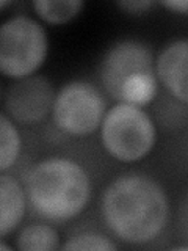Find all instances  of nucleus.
<instances>
[{
	"label": "nucleus",
	"instance_id": "f257e3e1",
	"mask_svg": "<svg viewBox=\"0 0 188 251\" xmlns=\"http://www.w3.org/2000/svg\"><path fill=\"white\" fill-rule=\"evenodd\" d=\"M100 214L110 234L125 245H147L164 232L171 201L152 176L130 171L110 182L100 200Z\"/></svg>",
	"mask_w": 188,
	"mask_h": 251
},
{
	"label": "nucleus",
	"instance_id": "f03ea898",
	"mask_svg": "<svg viewBox=\"0 0 188 251\" xmlns=\"http://www.w3.org/2000/svg\"><path fill=\"white\" fill-rule=\"evenodd\" d=\"M25 192L30 207L39 218L63 225L78 218L90 206L93 182L80 162L52 155L31 167Z\"/></svg>",
	"mask_w": 188,
	"mask_h": 251
},
{
	"label": "nucleus",
	"instance_id": "7ed1b4c3",
	"mask_svg": "<svg viewBox=\"0 0 188 251\" xmlns=\"http://www.w3.org/2000/svg\"><path fill=\"white\" fill-rule=\"evenodd\" d=\"M99 80L110 98L144 108L159 90L152 49L140 39L113 43L100 60Z\"/></svg>",
	"mask_w": 188,
	"mask_h": 251
},
{
	"label": "nucleus",
	"instance_id": "20e7f679",
	"mask_svg": "<svg viewBox=\"0 0 188 251\" xmlns=\"http://www.w3.org/2000/svg\"><path fill=\"white\" fill-rule=\"evenodd\" d=\"M100 143L112 159L135 163L152 152L157 143V126L144 108L116 102L102 121Z\"/></svg>",
	"mask_w": 188,
	"mask_h": 251
},
{
	"label": "nucleus",
	"instance_id": "39448f33",
	"mask_svg": "<svg viewBox=\"0 0 188 251\" xmlns=\"http://www.w3.org/2000/svg\"><path fill=\"white\" fill-rule=\"evenodd\" d=\"M49 52V39L38 19L14 14L0 25V71L10 80L38 73Z\"/></svg>",
	"mask_w": 188,
	"mask_h": 251
},
{
	"label": "nucleus",
	"instance_id": "423d86ee",
	"mask_svg": "<svg viewBox=\"0 0 188 251\" xmlns=\"http://www.w3.org/2000/svg\"><path fill=\"white\" fill-rule=\"evenodd\" d=\"M107 110V99L97 86L77 78L65 83L57 91L52 120L61 133L82 138L100 130Z\"/></svg>",
	"mask_w": 188,
	"mask_h": 251
},
{
	"label": "nucleus",
	"instance_id": "0eeeda50",
	"mask_svg": "<svg viewBox=\"0 0 188 251\" xmlns=\"http://www.w3.org/2000/svg\"><path fill=\"white\" fill-rule=\"evenodd\" d=\"M57 91L44 75L14 80L3 93V113L16 124L36 126L52 115Z\"/></svg>",
	"mask_w": 188,
	"mask_h": 251
},
{
	"label": "nucleus",
	"instance_id": "6e6552de",
	"mask_svg": "<svg viewBox=\"0 0 188 251\" xmlns=\"http://www.w3.org/2000/svg\"><path fill=\"white\" fill-rule=\"evenodd\" d=\"M155 73L172 98L188 105V38L168 43L155 57Z\"/></svg>",
	"mask_w": 188,
	"mask_h": 251
},
{
	"label": "nucleus",
	"instance_id": "1a4fd4ad",
	"mask_svg": "<svg viewBox=\"0 0 188 251\" xmlns=\"http://www.w3.org/2000/svg\"><path fill=\"white\" fill-rule=\"evenodd\" d=\"M27 192L13 175H0V237L13 234L21 226L27 209Z\"/></svg>",
	"mask_w": 188,
	"mask_h": 251
},
{
	"label": "nucleus",
	"instance_id": "9d476101",
	"mask_svg": "<svg viewBox=\"0 0 188 251\" xmlns=\"http://www.w3.org/2000/svg\"><path fill=\"white\" fill-rule=\"evenodd\" d=\"M16 248L21 251H53L61 248L60 234L49 222H33L22 226L16 235Z\"/></svg>",
	"mask_w": 188,
	"mask_h": 251
},
{
	"label": "nucleus",
	"instance_id": "9b49d317",
	"mask_svg": "<svg viewBox=\"0 0 188 251\" xmlns=\"http://www.w3.org/2000/svg\"><path fill=\"white\" fill-rule=\"evenodd\" d=\"M82 0H33L31 8L39 21L49 25H65L82 13Z\"/></svg>",
	"mask_w": 188,
	"mask_h": 251
},
{
	"label": "nucleus",
	"instance_id": "f8f14e48",
	"mask_svg": "<svg viewBox=\"0 0 188 251\" xmlns=\"http://www.w3.org/2000/svg\"><path fill=\"white\" fill-rule=\"evenodd\" d=\"M22 138L16 124L10 116L0 115V171L6 173L13 168L21 157Z\"/></svg>",
	"mask_w": 188,
	"mask_h": 251
},
{
	"label": "nucleus",
	"instance_id": "ddd939ff",
	"mask_svg": "<svg viewBox=\"0 0 188 251\" xmlns=\"http://www.w3.org/2000/svg\"><path fill=\"white\" fill-rule=\"evenodd\" d=\"M118 245L105 234L97 231H82L66 239L61 245V250H96V251H112L116 250Z\"/></svg>",
	"mask_w": 188,
	"mask_h": 251
},
{
	"label": "nucleus",
	"instance_id": "4468645a",
	"mask_svg": "<svg viewBox=\"0 0 188 251\" xmlns=\"http://www.w3.org/2000/svg\"><path fill=\"white\" fill-rule=\"evenodd\" d=\"M116 5L127 14L137 16V14L147 13L152 6L157 5V2H151V0H121Z\"/></svg>",
	"mask_w": 188,
	"mask_h": 251
},
{
	"label": "nucleus",
	"instance_id": "2eb2a0df",
	"mask_svg": "<svg viewBox=\"0 0 188 251\" xmlns=\"http://www.w3.org/2000/svg\"><path fill=\"white\" fill-rule=\"evenodd\" d=\"M160 5L171 13L188 14V0H166V2H160Z\"/></svg>",
	"mask_w": 188,
	"mask_h": 251
},
{
	"label": "nucleus",
	"instance_id": "dca6fc26",
	"mask_svg": "<svg viewBox=\"0 0 188 251\" xmlns=\"http://www.w3.org/2000/svg\"><path fill=\"white\" fill-rule=\"evenodd\" d=\"M10 5H13V2H6V0H2V2H0V10H5V8L10 6Z\"/></svg>",
	"mask_w": 188,
	"mask_h": 251
}]
</instances>
